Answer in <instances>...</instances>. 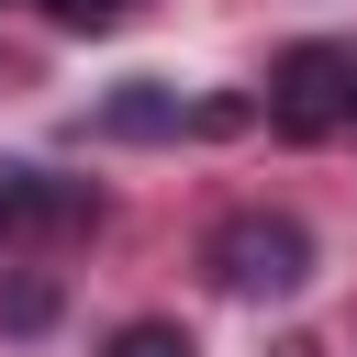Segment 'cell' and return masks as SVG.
<instances>
[{
	"label": "cell",
	"instance_id": "cell-1",
	"mask_svg": "<svg viewBox=\"0 0 357 357\" xmlns=\"http://www.w3.org/2000/svg\"><path fill=\"white\" fill-rule=\"evenodd\" d=\"M212 279H223V290H301V279H312V234H301L290 212H234V223L212 234Z\"/></svg>",
	"mask_w": 357,
	"mask_h": 357
},
{
	"label": "cell",
	"instance_id": "cell-7",
	"mask_svg": "<svg viewBox=\"0 0 357 357\" xmlns=\"http://www.w3.org/2000/svg\"><path fill=\"white\" fill-rule=\"evenodd\" d=\"M45 11H56V22H67V33H100V22H123V11H134V0H45Z\"/></svg>",
	"mask_w": 357,
	"mask_h": 357
},
{
	"label": "cell",
	"instance_id": "cell-3",
	"mask_svg": "<svg viewBox=\"0 0 357 357\" xmlns=\"http://www.w3.org/2000/svg\"><path fill=\"white\" fill-rule=\"evenodd\" d=\"M234 123H245V100H178L156 78H123L100 100V134H234Z\"/></svg>",
	"mask_w": 357,
	"mask_h": 357
},
{
	"label": "cell",
	"instance_id": "cell-2",
	"mask_svg": "<svg viewBox=\"0 0 357 357\" xmlns=\"http://www.w3.org/2000/svg\"><path fill=\"white\" fill-rule=\"evenodd\" d=\"M346 112H357V56H346V45H290V56H279L268 123H279L290 145H312V134H335Z\"/></svg>",
	"mask_w": 357,
	"mask_h": 357
},
{
	"label": "cell",
	"instance_id": "cell-5",
	"mask_svg": "<svg viewBox=\"0 0 357 357\" xmlns=\"http://www.w3.org/2000/svg\"><path fill=\"white\" fill-rule=\"evenodd\" d=\"M112 357H201V346H190V324L145 312V324H123V335H112Z\"/></svg>",
	"mask_w": 357,
	"mask_h": 357
},
{
	"label": "cell",
	"instance_id": "cell-4",
	"mask_svg": "<svg viewBox=\"0 0 357 357\" xmlns=\"http://www.w3.org/2000/svg\"><path fill=\"white\" fill-rule=\"evenodd\" d=\"M100 190L89 178H45V167H0V234H89Z\"/></svg>",
	"mask_w": 357,
	"mask_h": 357
},
{
	"label": "cell",
	"instance_id": "cell-6",
	"mask_svg": "<svg viewBox=\"0 0 357 357\" xmlns=\"http://www.w3.org/2000/svg\"><path fill=\"white\" fill-rule=\"evenodd\" d=\"M0 324H11V335H45V324H56V279H11V290H0Z\"/></svg>",
	"mask_w": 357,
	"mask_h": 357
}]
</instances>
